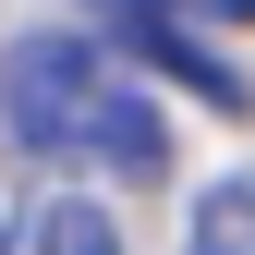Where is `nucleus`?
Segmentation results:
<instances>
[{"label":"nucleus","mask_w":255,"mask_h":255,"mask_svg":"<svg viewBox=\"0 0 255 255\" xmlns=\"http://www.w3.org/2000/svg\"><path fill=\"white\" fill-rule=\"evenodd\" d=\"M182 255H255V170L207 182V207H195V231H182Z\"/></svg>","instance_id":"nucleus-4"},{"label":"nucleus","mask_w":255,"mask_h":255,"mask_svg":"<svg viewBox=\"0 0 255 255\" xmlns=\"http://www.w3.org/2000/svg\"><path fill=\"white\" fill-rule=\"evenodd\" d=\"M195 12H219V24H255V0H195Z\"/></svg>","instance_id":"nucleus-5"},{"label":"nucleus","mask_w":255,"mask_h":255,"mask_svg":"<svg viewBox=\"0 0 255 255\" xmlns=\"http://www.w3.org/2000/svg\"><path fill=\"white\" fill-rule=\"evenodd\" d=\"M12 255H122V231H110V207L61 195V207H37V219H24V243H12Z\"/></svg>","instance_id":"nucleus-3"},{"label":"nucleus","mask_w":255,"mask_h":255,"mask_svg":"<svg viewBox=\"0 0 255 255\" xmlns=\"http://www.w3.org/2000/svg\"><path fill=\"white\" fill-rule=\"evenodd\" d=\"M12 243H24V231H12V219H0V255H12Z\"/></svg>","instance_id":"nucleus-6"},{"label":"nucleus","mask_w":255,"mask_h":255,"mask_svg":"<svg viewBox=\"0 0 255 255\" xmlns=\"http://www.w3.org/2000/svg\"><path fill=\"white\" fill-rule=\"evenodd\" d=\"M0 134H12L24 158H98V170L122 182H158L170 170V122H158V98L98 37H12L0 49Z\"/></svg>","instance_id":"nucleus-1"},{"label":"nucleus","mask_w":255,"mask_h":255,"mask_svg":"<svg viewBox=\"0 0 255 255\" xmlns=\"http://www.w3.org/2000/svg\"><path fill=\"white\" fill-rule=\"evenodd\" d=\"M98 12H110V24H122L134 49H158V61H170L182 85H207L219 110H243V73H231V61H207L195 37H182V0H98Z\"/></svg>","instance_id":"nucleus-2"}]
</instances>
